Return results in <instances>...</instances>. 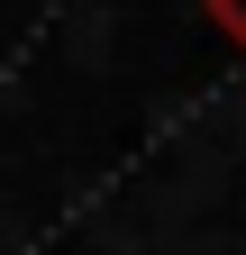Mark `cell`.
Masks as SVG:
<instances>
[{"label": "cell", "instance_id": "1", "mask_svg": "<svg viewBox=\"0 0 246 255\" xmlns=\"http://www.w3.org/2000/svg\"><path fill=\"white\" fill-rule=\"evenodd\" d=\"M201 9H210V27H219V37L246 55V0H201Z\"/></svg>", "mask_w": 246, "mask_h": 255}]
</instances>
